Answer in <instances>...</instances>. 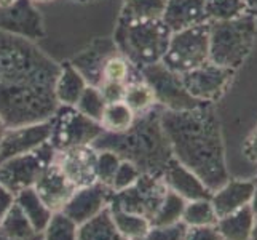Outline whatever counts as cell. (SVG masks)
Returning a JSON list of instances; mask_svg holds the SVG:
<instances>
[{"label":"cell","instance_id":"cell-19","mask_svg":"<svg viewBox=\"0 0 257 240\" xmlns=\"http://www.w3.org/2000/svg\"><path fill=\"white\" fill-rule=\"evenodd\" d=\"M254 188V180H228L217 191L212 192L211 203L217 218L227 216L230 213L249 205Z\"/></svg>","mask_w":257,"mask_h":240},{"label":"cell","instance_id":"cell-11","mask_svg":"<svg viewBox=\"0 0 257 240\" xmlns=\"http://www.w3.org/2000/svg\"><path fill=\"white\" fill-rule=\"evenodd\" d=\"M233 74V69L217 66L208 61L189 72L181 74V80L192 98L205 104H214L227 92Z\"/></svg>","mask_w":257,"mask_h":240},{"label":"cell","instance_id":"cell-44","mask_svg":"<svg viewBox=\"0 0 257 240\" xmlns=\"http://www.w3.org/2000/svg\"><path fill=\"white\" fill-rule=\"evenodd\" d=\"M254 183H255V188H254V194H252V199H251L249 207H251L252 213H254L255 218H257V181L254 180Z\"/></svg>","mask_w":257,"mask_h":240},{"label":"cell","instance_id":"cell-42","mask_svg":"<svg viewBox=\"0 0 257 240\" xmlns=\"http://www.w3.org/2000/svg\"><path fill=\"white\" fill-rule=\"evenodd\" d=\"M244 5H246V15H249L254 20H257V0H244Z\"/></svg>","mask_w":257,"mask_h":240},{"label":"cell","instance_id":"cell-8","mask_svg":"<svg viewBox=\"0 0 257 240\" xmlns=\"http://www.w3.org/2000/svg\"><path fill=\"white\" fill-rule=\"evenodd\" d=\"M166 192L168 188L160 176L141 173L136 183L131 184L130 188L112 192L109 207L120 208L123 211L144 216L146 219L152 221L165 200Z\"/></svg>","mask_w":257,"mask_h":240},{"label":"cell","instance_id":"cell-45","mask_svg":"<svg viewBox=\"0 0 257 240\" xmlns=\"http://www.w3.org/2000/svg\"><path fill=\"white\" fill-rule=\"evenodd\" d=\"M15 2L16 0H0V8H8V7H12Z\"/></svg>","mask_w":257,"mask_h":240},{"label":"cell","instance_id":"cell-24","mask_svg":"<svg viewBox=\"0 0 257 240\" xmlns=\"http://www.w3.org/2000/svg\"><path fill=\"white\" fill-rule=\"evenodd\" d=\"M168 0H123L118 23L162 20Z\"/></svg>","mask_w":257,"mask_h":240},{"label":"cell","instance_id":"cell-21","mask_svg":"<svg viewBox=\"0 0 257 240\" xmlns=\"http://www.w3.org/2000/svg\"><path fill=\"white\" fill-rule=\"evenodd\" d=\"M255 215L251 207L246 205L217 219L216 229L222 240H249L252 234Z\"/></svg>","mask_w":257,"mask_h":240},{"label":"cell","instance_id":"cell-37","mask_svg":"<svg viewBox=\"0 0 257 240\" xmlns=\"http://www.w3.org/2000/svg\"><path fill=\"white\" fill-rule=\"evenodd\" d=\"M141 176V172L138 168L133 165L128 160H121L117 172H115V176H113V181L110 184V189L112 192H118V191H123L130 188L131 184H135L136 180Z\"/></svg>","mask_w":257,"mask_h":240},{"label":"cell","instance_id":"cell-50","mask_svg":"<svg viewBox=\"0 0 257 240\" xmlns=\"http://www.w3.org/2000/svg\"><path fill=\"white\" fill-rule=\"evenodd\" d=\"M255 181H257V178H255Z\"/></svg>","mask_w":257,"mask_h":240},{"label":"cell","instance_id":"cell-5","mask_svg":"<svg viewBox=\"0 0 257 240\" xmlns=\"http://www.w3.org/2000/svg\"><path fill=\"white\" fill-rule=\"evenodd\" d=\"M257 20L241 15L228 21L209 23V61L236 70L254 47Z\"/></svg>","mask_w":257,"mask_h":240},{"label":"cell","instance_id":"cell-41","mask_svg":"<svg viewBox=\"0 0 257 240\" xmlns=\"http://www.w3.org/2000/svg\"><path fill=\"white\" fill-rule=\"evenodd\" d=\"M15 199H16V195L10 189H7L4 184H0V221L4 219L8 210L13 207Z\"/></svg>","mask_w":257,"mask_h":240},{"label":"cell","instance_id":"cell-10","mask_svg":"<svg viewBox=\"0 0 257 240\" xmlns=\"http://www.w3.org/2000/svg\"><path fill=\"white\" fill-rule=\"evenodd\" d=\"M144 82L152 88L155 103L166 111H189L205 104L189 95L181 80V75L160 63L144 66L139 69Z\"/></svg>","mask_w":257,"mask_h":240},{"label":"cell","instance_id":"cell-14","mask_svg":"<svg viewBox=\"0 0 257 240\" xmlns=\"http://www.w3.org/2000/svg\"><path fill=\"white\" fill-rule=\"evenodd\" d=\"M110 195L112 189L109 186L96 181L90 186L77 189L61 211L77 226H80L109 207Z\"/></svg>","mask_w":257,"mask_h":240},{"label":"cell","instance_id":"cell-31","mask_svg":"<svg viewBox=\"0 0 257 240\" xmlns=\"http://www.w3.org/2000/svg\"><path fill=\"white\" fill-rule=\"evenodd\" d=\"M185 203H187V200H184L181 195L168 189L163 203L150 221V226H171L181 223Z\"/></svg>","mask_w":257,"mask_h":240},{"label":"cell","instance_id":"cell-30","mask_svg":"<svg viewBox=\"0 0 257 240\" xmlns=\"http://www.w3.org/2000/svg\"><path fill=\"white\" fill-rule=\"evenodd\" d=\"M0 232L12 238H26V237H32L35 234H39L34 230L29 219L26 218V215L16 202L13 203V207L8 210L4 219L0 221Z\"/></svg>","mask_w":257,"mask_h":240},{"label":"cell","instance_id":"cell-22","mask_svg":"<svg viewBox=\"0 0 257 240\" xmlns=\"http://www.w3.org/2000/svg\"><path fill=\"white\" fill-rule=\"evenodd\" d=\"M86 87L88 84L85 82V78L70 64V61L61 64L59 75L55 84V96L59 104L75 106Z\"/></svg>","mask_w":257,"mask_h":240},{"label":"cell","instance_id":"cell-34","mask_svg":"<svg viewBox=\"0 0 257 240\" xmlns=\"http://www.w3.org/2000/svg\"><path fill=\"white\" fill-rule=\"evenodd\" d=\"M105 104H107V103L104 101L99 88L88 85L83 90L82 96L78 98L75 108H77V111H80L83 115H86V117L99 122L101 117H102V112L105 109Z\"/></svg>","mask_w":257,"mask_h":240},{"label":"cell","instance_id":"cell-40","mask_svg":"<svg viewBox=\"0 0 257 240\" xmlns=\"http://www.w3.org/2000/svg\"><path fill=\"white\" fill-rule=\"evenodd\" d=\"M243 155L247 162L257 165V123L247 135L244 144H243Z\"/></svg>","mask_w":257,"mask_h":240},{"label":"cell","instance_id":"cell-7","mask_svg":"<svg viewBox=\"0 0 257 240\" xmlns=\"http://www.w3.org/2000/svg\"><path fill=\"white\" fill-rule=\"evenodd\" d=\"M50 122V144L56 150L93 144V141L104 131L99 122L86 117L77 111L75 106L59 104Z\"/></svg>","mask_w":257,"mask_h":240},{"label":"cell","instance_id":"cell-17","mask_svg":"<svg viewBox=\"0 0 257 240\" xmlns=\"http://www.w3.org/2000/svg\"><path fill=\"white\" fill-rule=\"evenodd\" d=\"M34 189L39 194L40 200L53 213L63 210V207L77 191L75 186L63 175V172L55 165V162H51L43 170V173L39 176V180L35 181Z\"/></svg>","mask_w":257,"mask_h":240},{"label":"cell","instance_id":"cell-26","mask_svg":"<svg viewBox=\"0 0 257 240\" xmlns=\"http://www.w3.org/2000/svg\"><path fill=\"white\" fill-rule=\"evenodd\" d=\"M136 119V114L133 112L125 101L109 103L105 104L102 117L99 120L104 131L109 133H121L128 130Z\"/></svg>","mask_w":257,"mask_h":240},{"label":"cell","instance_id":"cell-6","mask_svg":"<svg viewBox=\"0 0 257 240\" xmlns=\"http://www.w3.org/2000/svg\"><path fill=\"white\" fill-rule=\"evenodd\" d=\"M209 61V23L193 26L171 34L162 63L176 74L189 70Z\"/></svg>","mask_w":257,"mask_h":240},{"label":"cell","instance_id":"cell-18","mask_svg":"<svg viewBox=\"0 0 257 240\" xmlns=\"http://www.w3.org/2000/svg\"><path fill=\"white\" fill-rule=\"evenodd\" d=\"M162 180L166 184V188L181 195L184 200H201V199H211L212 192L206 188L200 178L185 168L182 164H179L173 157L170 164L166 165L165 172L162 175Z\"/></svg>","mask_w":257,"mask_h":240},{"label":"cell","instance_id":"cell-1","mask_svg":"<svg viewBox=\"0 0 257 240\" xmlns=\"http://www.w3.org/2000/svg\"><path fill=\"white\" fill-rule=\"evenodd\" d=\"M61 63L34 40L0 32V119L7 128L47 122L59 108Z\"/></svg>","mask_w":257,"mask_h":240},{"label":"cell","instance_id":"cell-2","mask_svg":"<svg viewBox=\"0 0 257 240\" xmlns=\"http://www.w3.org/2000/svg\"><path fill=\"white\" fill-rule=\"evenodd\" d=\"M162 125L174 158L197 175L211 192L230 180L222 128L214 104H201L189 111L163 109Z\"/></svg>","mask_w":257,"mask_h":240},{"label":"cell","instance_id":"cell-43","mask_svg":"<svg viewBox=\"0 0 257 240\" xmlns=\"http://www.w3.org/2000/svg\"><path fill=\"white\" fill-rule=\"evenodd\" d=\"M0 240H43V232H39L32 237H26V238H12V237H7L5 234L0 232Z\"/></svg>","mask_w":257,"mask_h":240},{"label":"cell","instance_id":"cell-15","mask_svg":"<svg viewBox=\"0 0 257 240\" xmlns=\"http://www.w3.org/2000/svg\"><path fill=\"white\" fill-rule=\"evenodd\" d=\"M51 122H39L31 125L7 128L0 141V162L21 154L32 152L50 141Z\"/></svg>","mask_w":257,"mask_h":240},{"label":"cell","instance_id":"cell-12","mask_svg":"<svg viewBox=\"0 0 257 240\" xmlns=\"http://www.w3.org/2000/svg\"><path fill=\"white\" fill-rule=\"evenodd\" d=\"M97 150L91 146H75L64 150H56L53 158L55 165L77 189L96 183Z\"/></svg>","mask_w":257,"mask_h":240},{"label":"cell","instance_id":"cell-36","mask_svg":"<svg viewBox=\"0 0 257 240\" xmlns=\"http://www.w3.org/2000/svg\"><path fill=\"white\" fill-rule=\"evenodd\" d=\"M187 226L182 221L171 226H150L147 234L138 240H184Z\"/></svg>","mask_w":257,"mask_h":240},{"label":"cell","instance_id":"cell-25","mask_svg":"<svg viewBox=\"0 0 257 240\" xmlns=\"http://www.w3.org/2000/svg\"><path fill=\"white\" fill-rule=\"evenodd\" d=\"M77 240H128L115 227L109 207L104 208L99 215L78 226Z\"/></svg>","mask_w":257,"mask_h":240},{"label":"cell","instance_id":"cell-48","mask_svg":"<svg viewBox=\"0 0 257 240\" xmlns=\"http://www.w3.org/2000/svg\"><path fill=\"white\" fill-rule=\"evenodd\" d=\"M32 4H50L53 0H31Z\"/></svg>","mask_w":257,"mask_h":240},{"label":"cell","instance_id":"cell-29","mask_svg":"<svg viewBox=\"0 0 257 240\" xmlns=\"http://www.w3.org/2000/svg\"><path fill=\"white\" fill-rule=\"evenodd\" d=\"M123 101L128 104V108L136 115H141V114L150 111L157 104L152 88L147 85V82H144L143 77L135 80V82L126 84Z\"/></svg>","mask_w":257,"mask_h":240},{"label":"cell","instance_id":"cell-47","mask_svg":"<svg viewBox=\"0 0 257 240\" xmlns=\"http://www.w3.org/2000/svg\"><path fill=\"white\" fill-rule=\"evenodd\" d=\"M5 130H7L5 123L2 122V119H0V141H2V138H4V133H5Z\"/></svg>","mask_w":257,"mask_h":240},{"label":"cell","instance_id":"cell-13","mask_svg":"<svg viewBox=\"0 0 257 240\" xmlns=\"http://www.w3.org/2000/svg\"><path fill=\"white\" fill-rule=\"evenodd\" d=\"M0 32L15 34L29 40L45 35L43 18L31 0H16L8 8H0Z\"/></svg>","mask_w":257,"mask_h":240},{"label":"cell","instance_id":"cell-39","mask_svg":"<svg viewBox=\"0 0 257 240\" xmlns=\"http://www.w3.org/2000/svg\"><path fill=\"white\" fill-rule=\"evenodd\" d=\"M184 240H222L216 226L208 227H187Z\"/></svg>","mask_w":257,"mask_h":240},{"label":"cell","instance_id":"cell-49","mask_svg":"<svg viewBox=\"0 0 257 240\" xmlns=\"http://www.w3.org/2000/svg\"><path fill=\"white\" fill-rule=\"evenodd\" d=\"M74 2H77V4H90V2H93V0H74Z\"/></svg>","mask_w":257,"mask_h":240},{"label":"cell","instance_id":"cell-20","mask_svg":"<svg viewBox=\"0 0 257 240\" xmlns=\"http://www.w3.org/2000/svg\"><path fill=\"white\" fill-rule=\"evenodd\" d=\"M162 21L171 34L209 23L203 0H168Z\"/></svg>","mask_w":257,"mask_h":240},{"label":"cell","instance_id":"cell-16","mask_svg":"<svg viewBox=\"0 0 257 240\" xmlns=\"http://www.w3.org/2000/svg\"><path fill=\"white\" fill-rule=\"evenodd\" d=\"M117 50L118 48L115 45L113 39H94L85 50H82L78 55L70 59V64L80 72L88 85L99 87L102 82V69L105 61Z\"/></svg>","mask_w":257,"mask_h":240},{"label":"cell","instance_id":"cell-9","mask_svg":"<svg viewBox=\"0 0 257 240\" xmlns=\"http://www.w3.org/2000/svg\"><path fill=\"white\" fill-rule=\"evenodd\" d=\"M56 149L50 141L32 152L21 154L0 162V184L10 189L15 195L26 188H32L43 170L53 162Z\"/></svg>","mask_w":257,"mask_h":240},{"label":"cell","instance_id":"cell-27","mask_svg":"<svg viewBox=\"0 0 257 240\" xmlns=\"http://www.w3.org/2000/svg\"><path fill=\"white\" fill-rule=\"evenodd\" d=\"M217 219L219 218L211 203V199H201L185 203L181 221L187 227H208L216 226Z\"/></svg>","mask_w":257,"mask_h":240},{"label":"cell","instance_id":"cell-3","mask_svg":"<svg viewBox=\"0 0 257 240\" xmlns=\"http://www.w3.org/2000/svg\"><path fill=\"white\" fill-rule=\"evenodd\" d=\"M162 106L136 115L133 125L121 133L102 131L93 141L96 150H110L121 160H128L141 173L163 175L166 165L174 157L173 149L162 125Z\"/></svg>","mask_w":257,"mask_h":240},{"label":"cell","instance_id":"cell-4","mask_svg":"<svg viewBox=\"0 0 257 240\" xmlns=\"http://www.w3.org/2000/svg\"><path fill=\"white\" fill-rule=\"evenodd\" d=\"M112 39L121 55L135 67L141 69L163 59L171 32L162 20L136 23L117 21Z\"/></svg>","mask_w":257,"mask_h":240},{"label":"cell","instance_id":"cell-32","mask_svg":"<svg viewBox=\"0 0 257 240\" xmlns=\"http://www.w3.org/2000/svg\"><path fill=\"white\" fill-rule=\"evenodd\" d=\"M208 21H228L246 15L244 0H203Z\"/></svg>","mask_w":257,"mask_h":240},{"label":"cell","instance_id":"cell-28","mask_svg":"<svg viewBox=\"0 0 257 240\" xmlns=\"http://www.w3.org/2000/svg\"><path fill=\"white\" fill-rule=\"evenodd\" d=\"M109 210L115 227L128 240H138L143 235H146L147 230L150 229V221L146 219L144 216L133 215V213L123 211L120 208H112V207H109Z\"/></svg>","mask_w":257,"mask_h":240},{"label":"cell","instance_id":"cell-23","mask_svg":"<svg viewBox=\"0 0 257 240\" xmlns=\"http://www.w3.org/2000/svg\"><path fill=\"white\" fill-rule=\"evenodd\" d=\"M15 202L20 205L26 218L29 219V223L32 224L35 232H43L50 223L53 211L40 200L39 194L34 189V186L18 192Z\"/></svg>","mask_w":257,"mask_h":240},{"label":"cell","instance_id":"cell-46","mask_svg":"<svg viewBox=\"0 0 257 240\" xmlns=\"http://www.w3.org/2000/svg\"><path fill=\"white\" fill-rule=\"evenodd\" d=\"M249 240H257V218L254 221V227H252V234H251V238Z\"/></svg>","mask_w":257,"mask_h":240},{"label":"cell","instance_id":"cell-35","mask_svg":"<svg viewBox=\"0 0 257 240\" xmlns=\"http://www.w3.org/2000/svg\"><path fill=\"white\" fill-rule=\"evenodd\" d=\"M121 162V158L110 152V150H97V160H96V180L109 186L113 181V176L117 168Z\"/></svg>","mask_w":257,"mask_h":240},{"label":"cell","instance_id":"cell-33","mask_svg":"<svg viewBox=\"0 0 257 240\" xmlns=\"http://www.w3.org/2000/svg\"><path fill=\"white\" fill-rule=\"evenodd\" d=\"M78 226L63 211L51 215L48 226L43 230V240H77Z\"/></svg>","mask_w":257,"mask_h":240},{"label":"cell","instance_id":"cell-38","mask_svg":"<svg viewBox=\"0 0 257 240\" xmlns=\"http://www.w3.org/2000/svg\"><path fill=\"white\" fill-rule=\"evenodd\" d=\"M99 92L104 98L105 103H117V101H123V96H125V90H126V84H120V82H102L99 87Z\"/></svg>","mask_w":257,"mask_h":240}]
</instances>
